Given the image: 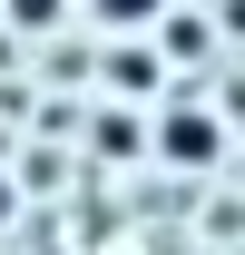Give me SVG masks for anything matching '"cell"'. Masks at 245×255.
<instances>
[{
  "label": "cell",
  "instance_id": "cell-1",
  "mask_svg": "<svg viewBox=\"0 0 245 255\" xmlns=\"http://www.w3.org/2000/svg\"><path fill=\"white\" fill-rule=\"evenodd\" d=\"M157 157H167V167H216V157H226V118L177 98V108L157 118Z\"/></svg>",
  "mask_w": 245,
  "mask_h": 255
},
{
  "label": "cell",
  "instance_id": "cell-2",
  "mask_svg": "<svg viewBox=\"0 0 245 255\" xmlns=\"http://www.w3.org/2000/svg\"><path fill=\"white\" fill-rule=\"evenodd\" d=\"M89 20H98V30H118V39H137V30L167 20V0H89Z\"/></svg>",
  "mask_w": 245,
  "mask_h": 255
},
{
  "label": "cell",
  "instance_id": "cell-3",
  "mask_svg": "<svg viewBox=\"0 0 245 255\" xmlns=\"http://www.w3.org/2000/svg\"><path fill=\"white\" fill-rule=\"evenodd\" d=\"M108 79H118V89H157V49H118Z\"/></svg>",
  "mask_w": 245,
  "mask_h": 255
},
{
  "label": "cell",
  "instance_id": "cell-4",
  "mask_svg": "<svg viewBox=\"0 0 245 255\" xmlns=\"http://www.w3.org/2000/svg\"><path fill=\"white\" fill-rule=\"evenodd\" d=\"M98 157H137V118H98Z\"/></svg>",
  "mask_w": 245,
  "mask_h": 255
},
{
  "label": "cell",
  "instance_id": "cell-5",
  "mask_svg": "<svg viewBox=\"0 0 245 255\" xmlns=\"http://www.w3.org/2000/svg\"><path fill=\"white\" fill-rule=\"evenodd\" d=\"M10 20H20V30H49V20H59V0H10Z\"/></svg>",
  "mask_w": 245,
  "mask_h": 255
},
{
  "label": "cell",
  "instance_id": "cell-6",
  "mask_svg": "<svg viewBox=\"0 0 245 255\" xmlns=\"http://www.w3.org/2000/svg\"><path fill=\"white\" fill-rule=\"evenodd\" d=\"M10 216H20V177H0V226H10Z\"/></svg>",
  "mask_w": 245,
  "mask_h": 255
}]
</instances>
